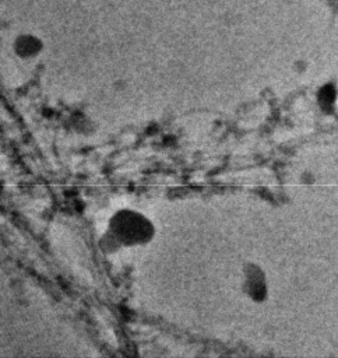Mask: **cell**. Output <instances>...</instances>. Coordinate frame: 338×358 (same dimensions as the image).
Wrapping results in <instances>:
<instances>
[{
  "label": "cell",
  "mask_w": 338,
  "mask_h": 358,
  "mask_svg": "<svg viewBox=\"0 0 338 358\" xmlns=\"http://www.w3.org/2000/svg\"><path fill=\"white\" fill-rule=\"evenodd\" d=\"M42 49V43L39 39L34 38V36H21L18 38V41L14 43V50L15 53L22 57V59H28V57H34L35 55H38Z\"/></svg>",
  "instance_id": "cell-3"
},
{
  "label": "cell",
  "mask_w": 338,
  "mask_h": 358,
  "mask_svg": "<svg viewBox=\"0 0 338 358\" xmlns=\"http://www.w3.org/2000/svg\"><path fill=\"white\" fill-rule=\"evenodd\" d=\"M244 292L254 301H261L265 296V282L258 267L247 266L244 268Z\"/></svg>",
  "instance_id": "cell-2"
},
{
  "label": "cell",
  "mask_w": 338,
  "mask_h": 358,
  "mask_svg": "<svg viewBox=\"0 0 338 358\" xmlns=\"http://www.w3.org/2000/svg\"><path fill=\"white\" fill-rule=\"evenodd\" d=\"M155 225L142 211L134 208L116 210L106 222V229L99 238V248L110 255L123 248L148 245L155 236Z\"/></svg>",
  "instance_id": "cell-1"
}]
</instances>
